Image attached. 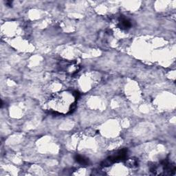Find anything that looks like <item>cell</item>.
<instances>
[{"label":"cell","mask_w":176,"mask_h":176,"mask_svg":"<svg viewBox=\"0 0 176 176\" xmlns=\"http://www.w3.org/2000/svg\"><path fill=\"white\" fill-rule=\"evenodd\" d=\"M127 149H121V150L118 151L114 154L111 155V156L107 157L105 160V161H104L103 163L102 164V167L109 166L111 164L121 161V160L125 159L126 156H127Z\"/></svg>","instance_id":"1"},{"label":"cell","mask_w":176,"mask_h":176,"mask_svg":"<svg viewBox=\"0 0 176 176\" xmlns=\"http://www.w3.org/2000/svg\"><path fill=\"white\" fill-rule=\"evenodd\" d=\"M127 164L128 166H129L131 168H135L138 166V162L137 161V160L130 159L127 161Z\"/></svg>","instance_id":"4"},{"label":"cell","mask_w":176,"mask_h":176,"mask_svg":"<svg viewBox=\"0 0 176 176\" xmlns=\"http://www.w3.org/2000/svg\"><path fill=\"white\" fill-rule=\"evenodd\" d=\"M131 26V23L130 21L127 19V18L124 17H121L120 18L119 23V27L120 28L123 30H127Z\"/></svg>","instance_id":"2"},{"label":"cell","mask_w":176,"mask_h":176,"mask_svg":"<svg viewBox=\"0 0 176 176\" xmlns=\"http://www.w3.org/2000/svg\"><path fill=\"white\" fill-rule=\"evenodd\" d=\"M74 159L78 164L83 165V166L88 165L89 163L88 159L86 158V157H85L84 156H81V155H76Z\"/></svg>","instance_id":"3"}]
</instances>
